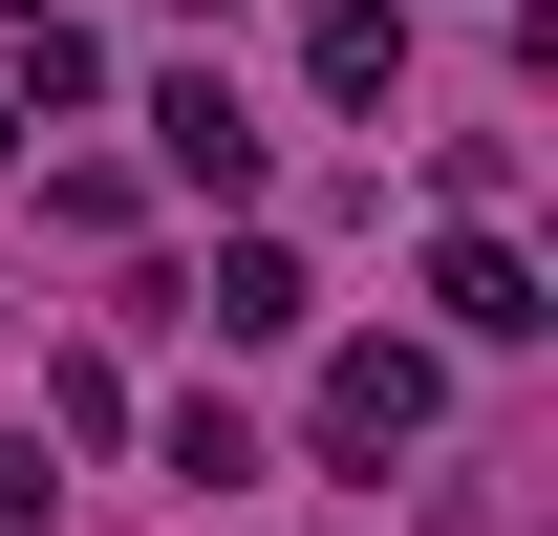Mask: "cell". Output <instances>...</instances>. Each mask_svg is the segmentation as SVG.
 Listing matches in <instances>:
<instances>
[{"mask_svg": "<svg viewBox=\"0 0 558 536\" xmlns=\"http://www.w3.org/2000/svg\"><path fill=\"white\" fill-rule=\"evenodd\" d=\"M301 429H323V472H387V451L451 429V365H429V343H323V407H301Z\"/></svg>", "mask_w": 558, "mask_h": 536, "instance_id": "6da1fadb", "label": "cell"}, {"mask_svg": "<svg viewBox=\"0 0 558 536\" xmlns=\"http://www.w3.org/2000/svg\"><path fill=\"white\" fill-rule=\"evenodd\" d=\"M150 172L236 215V194H258V172H279V130H258V108H236V86H215V65H150Z\"/></svg>", "mask_w": 558, "mask_h": 536, "instance_id": "7a4b0ae2", "label": "cell"}, {"mask_svg": "<svg viewBox=\"0 0 558 536\" xmlns=\"http://www.w3.org/2000/svg\"><path fill=\"white\" fill-rule=\"evenodd\" d=\"M194 322H215V343H301V322H323V279H301V236H215Z\"/></svg>", "mask_w": 558, "mask_h": 536, "instance_id": "3957f363", "label": "cell"}, {"mask_svg": "<svg viewBox=\"0 0 558 536\" xmlns=\"http://www.w3.org/2000/svg\"><path fill=\"white\" fill-rule=\"evenodd\" d=\"M429 301H451V343H537V322H558L515 236H451V258H429Z\"/></svg>", "mask_w": 558, "mask_h": 536, "instance_id": "277c9868", "label": "cell"}, {"mask_svg": "<svg viewBox=\"0 0 558 536\" xmlns=\"http://www.w3.org/2000/svg\"><path fill=\"white\" fill-rule=\"evenodd\" d=\"M301 86H323V108H387V86H409V22H387V0H323Z\"/></svg>", "mask_w": 558, "mask_h": 536, "instance_id": "5b68a950", "label": "cell"}, {"mask_svg": "<svg viewBox=\"0 0 558 536\" xmlns=\"http://www.w3.org/2000/svg\"><path fill=\"white\" fill-rule=\"evenodd\" d=\"M0 108H108V44H86V22H44V0H22V44H0Z\"/></svg>", "mask_w": 558, "mask_h": 536, "instance_id": "8992f818", "label": "cell"}, {"mask_svg": "<svg viewBox=\"0 0 558 536\" xmlns=\"http://www.w3.org/2000/svg\"><path fill=\"white\" fill-rule=\"evenodd\" d=\"M172 472H194V494H236V472H279V451H258V407L194 387V407H172Z\"/></svg>", "mask_w": 558, "mask_h": 536, "instance_id": "52a82bcc", "label": "cell"}, {"mask_svg": "<svg viewBox=\"0 0 558 536\" xmlns=\"http://www.w3.org/2000/svg\"><path fill=\"white\" fill-rule=\"evenodd\" d=\"M44 494H65V472H44V429H0V536H44Z\"/></svg>", "mask_w": 558, "mask_h": 536, "instance_id": "ba28073f", "label": "cell"}, {"mask_svg": "<svg viewBox=\"0 0 558 536\" xmlns=\"http://www.w3.org/2000/svg\"><path fill=\"white\" fill-rule=\"evenodd\" d=\"M0 150H22V108H0Z\"/></svg>", "mask_w": 558, "mask_h": 536, "instance_id": "9c48e42d", "label": "cell"}, {"mask_svg": "<svg viewBox=\"0 0 558 536\" xmlns=\"http://www.w3.org/2000/svg\"><path fill=\"white\" fill-rule=\"evenodd\" d=\"M0 22H22V0H0Z\"/></svg>", "mask_w": 558, "mask_h": 536, "instance_id": "30bf717a", "label": "cell"}]
</instances>
